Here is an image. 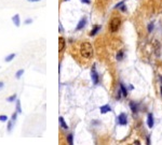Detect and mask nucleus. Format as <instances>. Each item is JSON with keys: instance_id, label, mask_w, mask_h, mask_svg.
<instances>
[{"instance_id": "obj_32", "label": "nucleus", "mask_w": 162, "mask_h": 145, "mask_svg": "<svg viewBox=\"0 0 162 145\" xmlns=\"http://www.w3.org/2000/svg\"><path fill=\"white\" fill-rule=\"evenodd\" d=\"M65 1H68V0H65Z\"/></svg>"}, {"instance_id": "obj_18", "label": "nucleus", "mask_w": 162, "mask_h": 145, "mask_svg": "<svg viewBox=\"0 0 162 145\" xmlns=\"http://www.w3.org/2000/svg\"><path fill=\"white\" fill-rule=\"evenodd\" d=\"M24 74V70L23 69H21V70H18L17 72H16V74H15V77L16 79H21V76Z\"/></svg>"}, {"instance_id": "obj_6", "label": "nucleus", "mask_w": 162, "mask_h": 145, "mask_svg": "<svg viewBox=\"0 0 162 145\" xmlns=\"http://www.w3.org/2000/svg\"><path fill=\"white\" fill-rule=\"evenodd\" d=\"M65 45H66V41L63 37H59V52H63V50L65 48Z\"/></svg>"}, {"instance_id": "obj_16", "label": "nucleus", "mask_w": 162, "mask_h": 145, "mask_svg": "<svg viewBox=\"0 0 162 145\" xmlns=\"http://www.w3.org/2000/svg\"><path fill=\"white\" fill-rule=\"evenodd\" d=\"M16 112L20 114L22 113V107H21V101L20 100H16Z\"/></svg>"}, {"instance_id": "obj_5", "label": "nucleus", "mask_w": 162, "mask_h": 145, "mask_svg": "<svg viewBox=\"0 0 162 145\" xmlns=\"http://www.w3.org/2000/svg\"><path fill=\"white\" fill-rule=\"evenodd\" d=\"M85 24H87V17H82L80 19V22L78 23L77 27H76V30H81V29L84 28Z\"/></svg>"}, {"instance_id": "obj_26", "label": "nucleus", "mask_w": 162, "mask_h": 145, "mask_svg": "<svg viewBox=\"0 0 162 145\" xmlns=\"http://www.w3.org/2000/svg\"><path fill=\"white\" fill-rule=\"evenodd\" d=\"M31 23H32L31 18H27V19L25 20V24H26V25H29V24H31Z\"/></svg>"}, {"instance_id": "obj_12", "label": "nucleus", "mask_w": 162, "mask_h": 145, "mask_svg": "<svg viewBox=\"0 0 162 145\" xmlns=\"http://www.w3.org/2000/svg\"><path fill=\"white\" fill-rule=\"evenodd\" d=\"M59 124H61V127L63 128V129H68V126H67V124L65 123V120H64V118L63 117H59Z\"/></svg>"}, {"instance_id": "obj_23", "label": "nucleus", "mask_w": 162, "mask_h": 145, "mask_svg": "<svg viewBox=\"0 0 162 145\" xmlns=\"http://www.w3.org/2000/svg\"><path fill=\"white\" fill-rule=\"evenodd\" d=\"M124 4V1H121V2H119V3H117L115 6V9H119V8H121L122 6H123Z\"/></svg>"}, {"instance_id": "obj_17", "label": "nucleus", "mask_w": 162, "mask_h": 145, "mask_svg": "<svg viewBox=\"0 0 162 145\" xmlns=\"http://www.w3.org/2000/svg\"><path fill=\"white\" fill-rule=\"evenodd\" d=\"M16 98H17V96H16V94H14V95H12V96L9 97V98L7 99V101H8V102H13V101L16 100Z\"/></svg>"}, {"instance_id": "obj_25", "label": "nucleus", "mask_w": 162, "mask_h": 145, "mask_svg": "<svg viewBox=\"0 0 162 145\" xmlns=\"http://www.w3.org/2000/svg\"><path fill=\"white\" fill-rule=\"evenodd\" d=\"M17 114H18L17 112H15V113H13V114H12V120H13V121H15V120H16V117H17Z\"/></svg>"}, {"instance_id": "obj_14", "label": "nucleus", "mask_w": 162, "mask_h": 145, "mask_svg": "<svg viewBox=\"0 0 162 145\" xmlns=\"http://www.w3.org/2000/svg\"><path fill=\"white\" fill-rule=\"evenodd\" d=\"M98 6H105L108 3V0H96Z\"/></svg>"}, {"instance_id": "obj_1", "label": "nucleus", "mask_w": 162, "mask_h": 145, "mask_svg": "<svg viewBox=\"0 0 162 145\" xmlns=\"http://www.w3.org/2000/svg\"><path fill=\"white\" fill-rule=\"evenodd\" d=\"M80 54L83 58L90 59L93 56V46L89 42H82L80 45Z\"/></svg>"}, {"instance_id": "obj_27", "label": "nucleus", "mask_w": 162, "mask_h": 145, "mask_svg": "<svg viewBox=\"0 0 162 145\" xmlns=\"http://www.w3.org/2000/svg\"><path fill=\"white\" fill-rule=\"evenodd\" d=\"M81 2H83V3H85V4H89L90 3V0H80Z\"/></svg>"}, {"instance_id": "obj_13", "label": "nucleus", "mask_w": 162, "mask_h": 145, "mask_svg": "<svg viewBox=\"0 0 162 145\" xmlns=\"http://www.w3.org/2000/svg\"><path fill=\"white\" fill-rule=\"evenodd\" d=\"M99 30H101V26H95L93 29H92V31L90 32V36H92V37L95 36V34H96Z\"/></svg>"}, {"instance_id": "obj_24", "label": "nucleus", "mask_w": 162, "mask_h": 145, "mask_svg": "<svg viewBox=\"0 0 162 145\" xmlns=\"http://www.w3.org/2000/svg\"><path fill=\"white\" fill-rule=\"evenodd\" d=\"M152 28H154V23H150V24L148 25V31L151 32L152 31Z\"/></svg>"}, {"instance_id": "obj_9", "label": "nucleus", "mask_w": 162, "mask_h": 145, "mask_svg": "<svg viewBox=\"0 0 162 145\" xmlns=\"http://www.w3.org/2000/svg\"><path fill=\"white\" fill-rule=\"evenodd\" d=\"M12 22H13V24H14L16 27L20 26V24H21V22H20V15H18V14H15V15L12 17Z\"/></svg>"}, {"instance_id": "obj_15", "label": "nucleus", "mask_w": 162, "mask_h": 145, "mask_svg": "<svg viewBox=\"0 0 162 145\" xmlns=\"http://www.w3.org/2000/svg\"><path fill=\"white\" fill-rule=\"evenodd\" d=\"M67 142H68L69 144H74V134L73 133H69L68 135H67Z\"/></svg>"}, {"instance_id": "obj_11", "label": "nucleus", "mask_w": 162, "mask_h": 145, "mask_svg": "<svg viewBox=\"0 0 162 145\" xmlns=\"http://www.w3.org/2000/svg\"><path fill=\"white\" fill-rule=\"evenodd\" d=\"M130 107H131V110L133 113H137L138 112V107L137 104H135L134 102H130Z\"/></svg>"}, {"instance_id": "obj_3", "label": "nucleus", "mask_w": 162, "mask_h": 145, "mask_svg": "<svg viewBox=\"0 0 162 145\" xmlns=\"http://www.w3.org/2000/svg\"><path fill=\"white\" fill-rule=\"evenodd\" d=\"M91 77H92V81H93V84L94 85H97L99 82V79H98V74L96 72V69H95V66L92 67V70H91Z\"/></svg>"}, {"instance_id": "obj_10", "label": "nucleus", "mask_w": 162, "mask_h": 145, "mask_svg": "<svg viewBox=\"0 0 162 145\" xmlns=\"http://www.w3.org/2000/svg\"><path fill=\"white\" fill-rule=\"evenodd\" d=\"M120 90H121V93H122V95H123L124 97H126L128 96V90H126V88L124 87V85L122 84V83H120Z\"/></svg>"}, {"instance_id": "obj_29", "label": "nucleus", "mask_w": 162, "mask_h": 145, "mask_svg": "<svg viewBox=\"0 0 162 145\" xmlns=\"http://www.w3.org/2000/svg\"><path fill=\"white\" fill-rule=\"evenodd\" d=\"M121 10H122V11H125V10H126V8H125V6H124V4L121 6Z\"/></svg>"}, {"instance_id": "obj_31", "label": "nucleus", "mask_w": 162, "mask_h": 145, "mask_svg": "<svg viewBox=\"0 0 162 145\" xmlns=\"http://www.w3.org/2000/svg\"><path fill=\"white\" fill-rule=\"evenodd\" d=\"M160 90H161V96H162V86H161V89H160Z\"/></svg>"}, {"instance_id": "obj_28", "label": "nucleus", "mask_w": 162, "mask_h": 145, "mask_svg": "<svg viewBox=\"0 0 162 145\" xmlns=\"http://www.w3.org/2000/svg\"><path fill=\"white\" fill-rule=\"evenodd\" d=\"M3 86H4L3 82H0V89H2V88H3Z\"/></svg>"}, {"instance_id": "obj_19", "label": "nucleus", "mask_w": 162, "mask_h": 145, "mask_svg": "<svg viewBox=\"0 0 162 145\" xmlns=\"http://www.w3.org/2000/svg\"><path fill=\"white\" fill-rule=\"evenodd\" d=\"M14 57H15V54H10L9 56H7L6 58H4V60H6L7 63H9V61H11L13 58H14Z\"/></svg>"}, {"instance_id": "obj_20", "label": "nucleus", "mask_w": 162, "mask_h": 145, "mask_svg": "<svg viewBox=\"0 0 162 145\" xmlns=\"http://www.w3.org/2000/svg\"><path fill=\"white\" fill-rule=\"evenodd\" d=\"M12 129H13V120L12 121H8V128H7L8 132H11Z\"/></svg>"}, {"instance_id": "obj_2", "label": "nucleus", "mask_w": 162, "mask_h": 145, "mask_svg": "<svg viewBox=\"0 0 162 145\" xmlns=\"http://www.w3.org/2000/svg\"><path fill=\"white\" fill-rule=\"evenodd\" d=\"M121 25V19L119 17H113L109 22V30L110 32H116Z\"/></svg>"}, {"instance_id": "obj_4", "label": "nucleus", "mask_w": 162, "mask_h": 145, "mask_svg": "<svg viewBox=\"0 0 162 145\" xmlns=\"http://www.w3.org/2000/svg\"><path fill=\"white\" fill-rule=\"evenodd\" d=\"M118 124L119 125H122V126H125L128 124V118H126V115L124 113H121V114L118 116V119H117Z\"/></svg>"}, {"instance_id": "obj_22", "label": "nucleus", "mask_w": 162, "mask_h": 145, "mask_svg": "<svg viewBox=\"0 0 162 145\" xmlns=\"http://www.w3.org/2000/svg\"><path fill=\"white\" fill-rule=\"evenodd\" d=\"M8 120V116L6 115H0V121H7Z\"/></svg>"}, {"instance_id": "obj_21", "label": "nucleus", "mask_w": 162, "mask_h": 145, "mask_svg": "<svg viewBox=\"0 0 162 145\" xmlns=\"http://www.w3.org/2000/svg\"><path fill=\"white\" fill-rule=\"evenodd\" d=\"M117 59L118 60H122V59H123V52H122V50H120L117 54Z\"/></svg>"}, {"instance_id": "obj_30", "label": "nucleus", "mask_w": 162, "mask_h": 145, "mask_svg": "<svg viewBox=\"0 0 162 145\" xmlns=\"http://www.w3.org/2000/svg\"><path fill=\"white\" fill-rule=\"evenodd\" d=\"M28 1H30V2H37V1H40V0H28Z\"/></svg>"}, {"instance_id": "obj_8", "label": "nucleus", "mask_w": 162, "mask_h": 145, "mask_svg": "<svg viewBox=\"0 0 162 145\" xmlns=\"http://www.w3.org/2000/svg\"><path fill=\"white\" fill-rule=\"evenodd\" d=\"M99 111H101L102 114H105V113H107V112H110V111H111V107H110V105L106 104V105H103V107H101Z\"/></svg>"}, {"instance_id": "obj_7", "label": "nucleus", "mask_w": 162, "mask_h": 145, "mask_svg": "<svg viewBox=\"0 0 162 145\" xmlns=\"http://www.w3.org/2000/svg\"><path fill=\"white\" fill-rule=\"evenodd\" d=\"M147 125L149 128H152L154 127V115L151 113L148 114V118H147Z\"/></svg>"}]
</instances>
